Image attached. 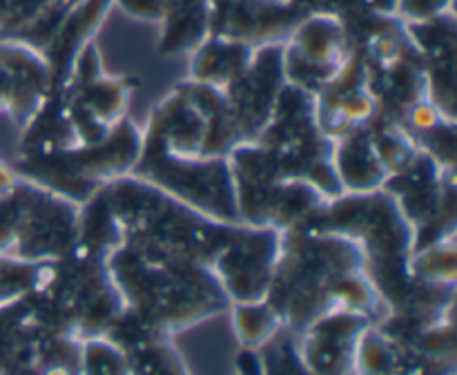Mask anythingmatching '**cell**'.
<instances>
[{
    "mask_svg": "<svg viewBox=\"0 0 457 375\" xmlns=\"http://www.w3.org/2000/svg\"><path fill=\"white\" fill-rule=\"evenodd\" d=\"M45 62L34 49L13 40L0 43V107H21L38 89Z\"/></svg>",
    "mask_w": 457,
    "mask_h": 375,
    "instance_id": "1",
    "label": "cell"
},
{
    "mask_svg": "<svg viewBox=\"0 0 457 375\" xmlns=\"http://www.w3.org/2000/svg\"><path fill=\"white\" fill-rule=\"evenodd\" d=\"M297 54L311 65L337 71L344 62V31L333 18H312L295 36Z\"/></svg>",
    "mask_w": 457,
    "mask_h": 375,
    "instance_id": "2",
    "label": "cell"
},
{
    "mask_svg": "<svg viewBox=\"0 0 457 375\" xmlns=\"http://www.w3.org/2000/svg\"><path fill=\"white\" fill-rule=\"evenodd\" d=\"M437 121H440V112L431 105V103H418V105L411 110V123L420 129H431L436 128Z\"/></svg>",
    "mask_w": 457,
    "mask_h": 375,
    "instance_id": "3",
    "label": "cell"
},
{
    "mask_svg": "<svg viewBox=\"0 0 457 375\" xmlns=\"http://www.w3.org/2000/svg\"><path fill=\"white\" fill-rule=\"evenodd\" d=\"M43 375H71V371L62 364H54V366H49Z\"/></svg>",
    "mask_w": 457,
    "mask_h": 375,
    "instance_id": "4",
    "label": "cell"
}]
</instances>
